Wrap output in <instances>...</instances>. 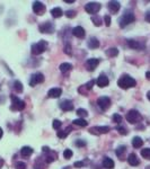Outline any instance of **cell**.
I'll return each mask as SVG.
<instances>
[{
    "label": "cell",
    "instance_id": "obj_1",
    "mask_svg": "<svg viewBox=\"0 0 150 169\" xmlns=\"http://www.w3.org/2000/svg\"><path fill=\"white\" fill-rule=\"evenodd\" d=\"M135 85H137V81L129 75H123L117 80V86L122 89H129V88L135 87Z\"/></svg>",
    "mask_w": 150,
    "mask_h": 169
},
{
    "label": "cell",
    "instance_id": "obj_2",
    "mask_svg": "<svg viewBox=\"0 0 150 169\" xmlns=\"http://www.w3.org/2000/svg\"><path fill=\"white\" fill-rule=\"evenodd\" d=\"M47 49V43L42 40L38 43H35V44H33L31 46V52L32 54H34V55H38V54H42Z\"/></svg>",
    "mask_w": 150,
    "mask_h": 169
},
{
    "label": "cell",
    "instance_id": "obj_3",
    "mask_svg": "<svg viewBox=\"0 0 150 169\" xmlns=\"http://www.w3.org/2000/svg\"><path fill=\"white\" fill-rule=\"evenodd\" d=\"M10 99H11V102H13V105H11V107H10L13 111H23V109L25 108L26 106L25 102L19 99L17 96L10 95Z\"/></svg>",
    "mask_w": 150,
    "mask_h": 169
},
{
    "label": "cell",
    "instance_id": "obj_4",
    "mask_svg": "<svg viewBox=\"0 0 150 169\" xmlns=\"http://www.w3.org/2000/svg\"><path fill=\"white\" fill-rule=\"evenodd\" d=\"M134 21H135V17L134 15H133V13H125L124 15L120 18V21H119L120 27L123 28V27L128 26L129 24H131V23H133Z\"/></svg>",
    "mask_w": 150,
    "mask_h": 169
},
{
    "label": "cell",
    "instance_id": "obj_5",
    "mask_svg": "<svg viewBox=\"0 0 150 169\" xmlns=\"http://www.w3.org/2000/svg\"><path fill=\"white\" fill-rule=\"evenodd\" d=\"M141 114H140L137 109H131L126 114V121L129 122V123H132V124H137L138 122L141 121Z\"/></svg>",
    "mask_w": 150,
    "mask_h": 169
},
{
    "label": "cell",
    "instance_id": "obj_6",
    "mask_svg": "<svg viewBox=\"0 0 150 169\" xmlns=\"http://www.w3.org/2000/svg\"><path fill=\"white\" fill-rule=\"evenodd\" d=\"M38 30L43 34H51L54 32V25L51 21H47V23H43L38 26Z\"/></svg>",
    "mask_w": 150,
    "mask_h": 169
},
{
    "label": "cell",
    "instance_id": "obj_7",
    "mask_svg": "<svg viewBox=\"0 0 150 169\" xmlns=\"http://www.w3.org/2000/svg\"><path fill=\"white\" fill-rule=\"evenodd\" d=\"M85 10L87 11L88 14L94 15L96 13H98L100 10V4L98 2H88L87 5L85 6Z\"/></svg>",
    "mask_w": 150,
    "mask_h": 169
},
{
    "label": "cell",
    "instance_id": "obj_8",
    "mask_svg": "<svg viewBox=\"0 0 150 169\" xmlns=\"http://www.w3.org/2000/svg\"><path fill=\"white\" fill-rule=\"evenodd\" d=\"M97 105L102 111H107L111 106V99L106 96H102L97 99Z\"/></svg>",
    "mask_w": 150,
    "mask_h": 169
},
{
    "label": "cell",
    "instance_id": "obj_9",
    "mask_svg": "<svg viewBox=\"0 0 150 169\" xmlns=\"http://www.w3.org/2000/svg\"><path fill=\"white\" fill-rule=\"evenodd\" d=\"M43 81H44V76L42 75L41 72H36V73L32 75L31 80H30V86L34 87V86H36L37 83H41Z\"/></svg>",
    "mask_w": 150,
    "mask_h": 169
},
{
    "label": "cell",
    "instance_id": "obj_10",
    "mask_svg": "<svg viewBox=\"0 0 150 169\" xmlns=\"http://www.w3.org/2000/svg\"><path fill=\"white\" fill-rule=\"evenodd\" d=\"M33 11H34L36 15L41 16L42 14L45 13V5L42 4L41 1H34V2H33Z\"/></svg>",
    "mask_w": 150,
    "mask_h": 169
},
{
    "label": "cell",
    "instance_id": "obj_11",
    "mask_svg": "<svg viewBox=\"0 0 150 169\" xmlns=\"http://www.w3.org/2000/svg\"><path fill=\"white\" fill-rule=\"evenodd\" d=\"M109 130L111 128L109 126H95V128H89V132L93 134H105V133H109Z\"/></svg>",
    "mask_w": 150,
    "mask_h": 169
},
{
    "label": "cell",
    "instance_id": "obj_12",
    "mask_svg": "<svg viewBox=\"0 0 150 169\" xmlns=\"http://www.w3.org/2000/svg\"><path fill=\"white\" fill-rule=\"evenodd\" d=\"M59 105H60V108L64 112H69V111L73 109V103L71 100H69V99H64Z\"/></svg>",
    "mask_w": 150,
    "mask_h": 169
},
{
    "label": "cell",
    "instance_id": "obj_13",
    "mask_svg": "<svg viewBox=\"0 0 150 169\" xmlns=\"http://www.w3.org/2000/svg\"><path fill=\"white\" fill-rule=\"evenodd\" d=\"M98 64H99L98 59H95V58H93V59H89V60H87V62H86V68H87L89 71H94Z\"/></svg>",
    "mask_w": 150,
    "mask_h": 169
},
{
    "label": "cell",
    "instance_id": "obj_14",
    "mask_svg": "<svg viewBox=\"0 0 150 169\" xmlns=\"http://www.w3.org/2000/svg\"><path fill=\"white\" fill-rule=\"evenodd\" d=\"M96 83H97V86H98V87L104 88V87H106V86H109V78L106 77L105 75H100V76L97 78Z\"/></svg>",
    "mask_w": 150,
    "mask_h": 169
},
{
    "label": "cell",
    "instance_id": "obj_15",
    "mask_svg": "<svg viewBox=\"0 0 150 169\" xmlns=\"http://www.w3.org/2000/svg\"><path fill=\"white\" fill-rule=\"evenodd\" d=\"M128 45H129L131 49H134V50H143L146 47L145 44H142L141 42L135 41V40H129V41H128Z\"/></svg>",
    "mask_w": 150,
    "mask_h": 169
},
{
    "label": "cell",
    "instance_id": "obj_16",
    "mask_svg": "<svg viewBox=\"0 0 150 169\" xmlns=\"http://www.w3.org/2000/svg\"><path fill=\"white\" fill-rule=\"evenodd\" d=\"M72 35L78 37V38H83L85 35H86V32L81 26H77L72 30Z\"/></svg>",
    "mask_w": 150,
    "mask_h": 169
},
{
    "label": "cell",
    "instance_id": "obj_17",
    "mask_svg": "<svg viewBox=\"0 0 150 169\" xmlns=\"http://www.w3.org/2000/svg\"><path fill=\"white\" fill-rule=\"evenodd\" d=\"M107 7H109V10L111 11V13L116 14V13L120 10L121 5H120L119 1H109V4H107Z\"/></svg>",
    "mask_w": 150,
    "mask_h": 169
},
{
    "label": "cell",
    "instance_id": "obj_18",
    "mask_svg": "<svg viewBox=\"0 0 150 169\" xmlns=\"http://www.w3.org/2000/svg\"><path fill=\"white\" fill-rule=\"evenodd\" d=\"M62 94V89L61 88H52L47 92V96L51 98H59Z\"/></svg>",
    "mask_w": 150,
    "mask_h": 169
},
{
    "label": "cell",
    "instance_id": "obj_19",
    "mask_svg": "<svg viewBox=\"0 0 150 169\" xmlns=\"http://www.w3.org/2000/svg\"><path fill=\"white\" fill-rule=\"evenodd\" d=\"M128 162H129L130 166L135 167V166H138V165L140 164V160L138 159V157H137L134 154H130L129 157H128Z\"/></svg>",
    "mask_w": 150,
    "mask_h": 169
},
{
    "label": "cell",
    "instance_id": "obj_20",
    "mask_svg": "<svg viewBox=\"0 0 150 169\" xmlns=\"http://www.w3.org/2000/svg\"><path fill=\"white\" fill-rule=\"evenodd\" d=\"M114 166H115V164H114V161L111 158H109V157H105V158L103 159V167H104V168L113 169Z\"/></svg>",
    "mask_w": 150,
    "mask_h": 169
},
{
    "label": "cell",
    "instance_id": "obj_21",
    "mask_svg": "<svg viewBox=\"0 0 150 169\" xmlns=\"http://www.w3.org/2000/svg\"><path fill=\"white\" fill-rule=\"evenodd\" d=\"M99 46V41L96 38V37H90L89 41H88V47L92 49V50H95Z\"/></svg>",
    "mask_w": 150,
    "mask_h": 169
},
{
    "label": "cell",
    "instance_id": "obj_22",
    "mask_svg": "<svg viewBox=\"0 0 150 169\" xmlns=\"http://www.w3.org/2000/svg\"><path fill=\"white\" fill-rule=\"evenodd\" d=\"M132 145H133V148L135 149L141 148V147L143 145V140L140 138V137H134V138L132 139Z\"/></svg>",
    "mask_w": 150,
    "mask_h": 169
},
{
    "label": "cell",
    "instance_id": "obj_23",
    "mask_svg": "<svg viewBox=\"0 0 150 169\" xmlns=\"http://www.w3.org/2000/svg\"><path fill=\"white\" fill-rule=\"evenodd\" d=\"M51 15L54 18H59V17H61L63 15V11L60 7H55V8H53L51 10Z\"/></svg>",
    "mask_w": 150,
    "mask_h": 169
},
{
    "label": "cell",
    "instance_id": "obj_24",
    "mask_svg": "<svg viewBox=\"0 0 150 169\" xmlns=\"http://www.w3.org/2000/svg\"><path fill=\"white\" fill-rule=\"evenodd\" d=\"M33 149L31 148V147H23L21 150V156H24V157H30L32 154H33Z\"/></svg>",
    "mask_w": 150,
    "mask_h": 169
},
{
    "label": "cell",
    "instance_id": "obj_25",
    "mask_svg": "<svg viewBox=\"0 0 150 169\" xmlns=\"http://www.w3.org/2000/svg\"><path fill=\"white\" fill-rule=\"evenodd\" d=\"M59 69H60V71L64 73V72L70 71V70L72 69V64H70V63H61Z\"/></svg>",
    "mask_w": 150,
    "mask_h": 169
},
{
    "label": "cell",
    "instance_id": "obj_26",
    "mask_svg": "<svg viewBox=\"0 0 150 169\" xmlns=\"http://www.w3.org/2000/svg\"><path fill=\"white\" fill-rule=\"evenodd\" d=\"M125 150H126V147H125V145H120L119 148L115 150V154H116V156H117L119 158H122L125 152Z\"/></svg>",
    "mask_w": 150,
    "mask_h": 169
},
{
    "label": "cell",
    "instance_id": "obj_27",
    "mask_svg": "<svg viewBox=\"0 0 150 169\" xmlns=\"http://www.w3.org/2000/svg\"><path fill=\"white\" fill-rule=\"evenodd\" d=\"M72 128H66L64 131H59L57 133V135H58V138H60V139H64L66 137H67L68 134L70 133V131H71Z\"/></svg>",
    "mask_w": 150,
    "mask_h": 169
},
{
    "label": "cell",
    "instance_id": "obj_28",
    "mask_svg": "<svg viewBox=\"0 0 150 169\" xmlns=\"http://www.w3.org/2000/svg\"><path fill=\"white\" fill-rule=\"evenodd\" d=\"M106 54H107L109 58H114V56H116L119 54V50H117L116 47H111V49H109V50L106 51Z\"/></svg>",
    "mask_w": 150,
    "mask_h": 169
},
{
    "label": "cell",
    "instance_id": "obj_29",
    "mask_svg": "<svg viewBox=\"0 0 150 169\" xmlns=\"http://www.w3.org/2000/svg\"><path fill=\"white\" fill-rule=\"evenodd\" d=\"M73 124L75 125H78V126H87V121L86 120H83V118H77V120H75L73 121Z\"/></svg>",
    "mask_w": 150,
    "mask_h": 169
},
{
    "label": "cell",
    "instance_id": "obj_30",
    "mask_svg": "<svg viewBox=\"0 0 150 169\" xmlns=\"http://www.w3.org/2000/svg\"><path fill=\"white\" fill-rule=\"evenodd\" d=\"M14 89H15V92H23V85H21V81H18V80H16L15 82H14Z\"/></svg>",
    "mask_w": 150,
    "mask_h": 169
},
{
    "label": "cell",
    "instance_id": "obj_31",
    "mask_svg": "<svg viewBox=\"0 0 150 169\" xmlns=\"http://www.w3.org/2000/svg\"><path fill=\"white\" fill-rule=\"evenodd\" d=\"M141 156L142 158L147 159V160H150V148H145L141 150Z\"/></svg>",
    "mask_w": 150,
    "mask_h": 169
},
{
    "label": "cell",
    "instance_id": "obj_32",
    "mask_svg": "<svg viewBox=\"0 0 150 169\" xmlns=\"http://www.w3.org/2000/svg\"><path fill=\"white\" fill-rule=\"evenodd\" d=\"M92 21L94 23V25H96V26L102 25V19L99 18L98 16H93V17H92Z\"/></svg>",
    "mask_w": 150,
    "mask_h": 169
},
{
    "label": "cell",
    "instance_id": "obj_33",
    "mask_svg": "<svg viewBox=\"0 0 150 169\" xmlns=\"http://www.w3.org/2000/svg\"><path fill=\"white\" fill-rule=\"evenodd\" d=\"M72 154H73L72 150H70V149H66V150L63 151V157L66 159H70L72 157Z\"/></svg>",
    "mask_w": 150,
    "mask_h": 169
},
{
    "label": "cell",
    "instance_id": "obj_34",
    "mask_svg": "<svg viewBox=\"0 0 150 169\" xmlns=\"http://www.w3.org/2000/svg\"><path fill=\"white\" fill-rule=\"evenodd\" d=\"M77 114L78 116H80V117H85V116L88 115V112L83 108H79V109H77Z\"/></svg>",
    "mask_w": 150,
    "mask_h": 169
},
{
    "label": "cell",
    "instance_id": "obj_35",
    "mask_svg": "<svg viewBox=\"0 0 150 169\" xmlns=\"http://www.w3.org/2000/svg\"><path fill=\"white\" fill-rule=\"evenodd\" d=\"M61 125H62V123H61V121H59V120H54V121H53V124H52V126H53L54 130H59V128H61Z\"/></svg>",
    "mask_w": 150,
    "mask_h": 169
},
{
    "label": "cell",
    "instance_id": "obj_36",
    "mask_svg": "<svg viewBox=\"0 0 150 169\" xmlns=\"http://www.w3.org/2000/svg\"><path fill=\"white\" fill-rule=\"evenodd\" d=\"M26 164L25 162H23V161H18V162H16L15 165V168L16 169H26Z\"/></svg>",
    "mask_w": 150,
    "mask_h": 169
},
{
    "label": "cell",
    "instance_id": "obj_37",
    "mask_svg": "<svg viewBox=\"0 0 150 169\" xmlns=\"http://www.w3.org/2000/svg\"><path fill=\"white\" fill-rule=\"evenodd\" d=\"M113 121H114V123H121V122H122V116H121L120 114H114Z\"/></svg>",
    "mask_w": 150,
    "mask_h": 169
},
{
    "label": "cell",
    "instance_id": "obj_38",
    "mask_svg": "<svg viewBox=\"0 0 150 169\" xmlns=\"http://www.w3.org/2000/svg\"><path fill=\"white\" fill-rule=\"evenodd\" d=\"M116 130H117L119 133L122 134V135H126V134H128V131H126V128H125L124 126H117Z\"/></svg>",
    "mask_w": 150,
    "mask_h": 169
},
{
    "label": "cell",
    "instance_id": "obj_39",
    "mask_svg": "<svg viewBox=\"0 0 150 169\" xmlns=\"http://www.w3.org/2000/svg\"><path fill=\"white\" fill-rule=\"evenodd\" d=\"M95 83H96V80H90V81L87 82V83L85 85V88H86L87 90H90V89L93 88V86L95 85Z\"/></svg>",
    "mask_w": 150,
    "mask_h": 169
},
{
    "label": "cell",
    "instance_id": "obj_40",
    "mask_svg": "<svg viewBox=\"0 0 150 169\" xmlns=\"http://www.w3.org/2000/svg\"><path fill=\"white\" fill-rule=\"evenodd\" d=\"M66 16H67L68 18H75V16H76V11L75 10H67L66 11Z\"/></svg>",
    "mask_w": 150,
    "mask_h": 169
},
{
    "label": "cell",
    "instance_id": "obj_41",
    "mask_svg": "<svg viewBox=\"0 0 150 169\" xmlns=\"http://www.w3.org/2000/svg\"><path fill=\"white\" fill-rule=\"evenodd\" d=\"M64 53H66V54H69V55L72 54V52H71V45H70V44H67V45L64 46Z\"/></svg>",
    "mask_w": 150,
    "mask_h": 169
},
{
    "label": "cell",
    "instance_id": "obj_42",
    "mask_svg": "<svg viewBox=\"0 0 150 169\" xmlns=\"http://www.w3.org/2000/svg\"><path fill=\"white\" fill-rule=\"evenodd\" d=\"M104 21H105V25L107 26V27H109V26H111V16L105 15V17H104Z\"/></svg>",
    "mask_w": 150,
    "mask_h": 169
},
{
    "label": "cell",
    "instance_id": "obj_43",
    "mask_svg": "<svg viewBox=\"0 0 150 169\" xmlns=\"http://www.w3.org/2000/svg\"><path fill=\"white\" fill-rule=\"evenodd\" d=\"M75 144H76L77 147H80V148H81V147H85V145H86V142H85L83 140H77V141L75 142Z\"/></svg>",
    "mask_w": 150,
    "mask_h": 169
},
{
    "label": "cell",
    "instance_id": "obj_44",
    "mask_svg": "<svg viewBox=\"0 0 150 169\" xmlns=\"http://www.w3.org/2000/svg\"><path fill=\"white\" fill-rule=\"evenodd\" d=\"M83 161H76V162H75V164H73V166H75V167H77V168H81V167H83Z\"/></svg>",
    "mask_w": 150,
    "mask_h": 169
},
{
    "label": "cell",
    "instance_id": "obj_45",
    "mask_svg": "<svg viewBox=\"0 0 150 169\" xmlns=\"http://www.w3.org/2000/svg\"><path fill=\"white\" fill-rule=\"evenodd\" d=\"M54 159H55V157L47 156V164H50V162H53V161H54Z\"/></svg>",
    "mask_w": 150,
    "mask_h": 169
},
{
    "label": "cell",
    "instance_id": "obj_46",
    "mask_svg": "<svg viewBox=\"0 0 150 169\" xmlns=\"http://www.w3.org/2000/svg\"><path fill=\"white\" fill-rule=\"evenodd\" d=\"M146 21H148V23H150V10L149 11H147V14H146Z\"/></svg>",
    "mask_w": 150,
    "mask_h": 169
},
{
    "label": "cell",
    "instance_id": "obj_47",
    "mask_svg": "<svg viewBox=\"0 0 150 169\" xmlns=\"http://www.w3.org/2000/svg\"><path fill=\"white\" fill-rule=\"evenodd\" d=\"M42 150H43V152H45V154H47V152H49V151H50V149L47 148V147H43V148H42Z\"/></svg>",
    "mask_w": 150,
    "mask_h": 169
},
{
    "label": "cell",
    "instance_id": "obj_48",
    "mask_svg": "<svg viewBox=\"0 0 150 169\" xmlns=\"http://www.w3.org/2000/svg\"><path fill=\"white\" fill-rule=\"evenodd\" d=\"M146 78H147L148 80H150V71H147V72H146Z\"/></svg>",
    "mask_w": 150,
    "mask_h": 169
},
{
    "label": "cell",
    "instance_id": "obj_49",
    "mask_svg": "<svg viewBox=\"0 0 150 169\" xmlns=\"http://www.w3.org/2000/svg\"><path fill=\"white\" fill-rule=\"evenodd\" d=\"M64 2H67V4H72L73 0H64Z\"/></svg>",
    "mask_w": 150,
    "mask_h": 169
},
{
    "label": "cell",
    "instance_id": "obj_50",
    "mask_svg": "<svg viewBox=\"0 0 150 169\" xmlns=\"http://www.w3.org/2000/svg\"><path fill=\"white\" fill-rule=\"evenodd\" d=\"M2 134H4V131H2V128H0V139L2 138Z\"/></svg>",
    "mask_w": 150,
    "mask_h": 169
},
{
    "label": "cell",
    "instance_id": "obj_51",
    "mask_svg": "<svg viewBox=\"0 0 150 169\" xmlns=\"http://www.w3.org/2000/svg\"><path fill=\"white\" fill-rule=\"evenodd\" d=\"M147 96H148V99L150 100V92H148V94H147Z\"/></svg>",
    "mask_w": 150,
    "mask_h": 169
},
{
    "label": "cell",
    "instance_id": "obj_52",
    "mask_svg": "<svg viewBox=\"0 0 150 169\" xmlns=\"http://www.w3.org/2000/svg\"><path fill=\"white\" fill-rule=\"evenodd\" d=\"M146 169H150V166H148V167H146Z\"/></svg>",
    "mask_w": 150,
    "mask_h": 169
},
{
    "label": "cell",
    "instance_id": "obj_53",
    "mask_svg": "<svg viewBox=\"0 0 150 169\" xmlns=\"http://www.w3.org/2000/svg\"><path fill=\"white\" fill-rule=\"evenodd\" d=\"M0 89H1V86H0Z\"/></svg>",
    "mask_w": 150,
    "mask_h": 169
}]
</instances>
